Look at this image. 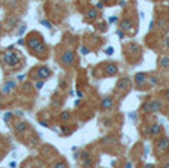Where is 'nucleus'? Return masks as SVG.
Returning <instances> with one entry per match:
<instances>
[{"mask_svg": "<svg viewBox=\"0 0 169 168\" xmlns=\"http://www.w3.org/2000/svg\"><path fill=\"white\" fill-rule=\"evenodd\" d=\"M25 43H27L28 51L36 57H42L45 54V51H46V46H45L42 37L39 36V33H33V36L30 34V37L25 40Z\"/></svg>", "mask_w": 169, "mask_h": 168, "instance_id": "f257e3e1", "label": "nucleus"}, {"mask_svg": "<svg viewBox=\"0 0 169 168\" xmlns=\"http://www.w3.org/2000/svg\"><path fill=\"white\" fill-rule=\"evenodd\" d=\"M3 61H5L9 67H16V65L19 64V61H21V57H19L16 52H13V49H9V51L5 52Z\"/></svg>", "mask_w": 169, "mask_h": 168, "instance_id": "f03ea898", "label": "nucleus"}, {"mask_svg": "<svg viewBox=\"0 0 169 168\" xmlns=\"http://www.w3.org/2000/svg\"><path fill=\"white\" fill-rule=\"evenodd\" d=\"M162 109V101L160 100H151V101H147V103H144L142 104V112H146V113H156Z\"/></svg>", "mask_w": 169, "mask_h": 168, "instance_id": "7ed1b4c3", "label": "nucleus"}, {"mask_svg": "<svg viewBox=\"0 0 169 168\" xmlns=\"http://www.w3.org/2000/svg\"><path fill=\"white\" fill-rule=\"evenodd\" d=\"M61 63H62V65H65V67H71V65L76 63V55H74V52L71 51V49H67V51L61 55Z\"/></svg>", "mask_w": 169, "mask_h": 168, "instance_id": "20e7f679", "label": "nucleus"}, {"mask_svg": "<svg viewBox=\"0 0 169 168\" xmlns=\"http://www.w3.org/2000/svg\"><path fill=\"white\" fill-rule=\"evenodd\" d=\"M34 71H36V73H34V79H43V80H46V79H49L52 76L51 68H47V67H39Z\"/></svg>", "mask_w": 169, "mask_h": 168, "instance_id": "39448f33", "label": "nucleus"}, {"mask_svg": "<svg viewBox=\"0 0 169 168\" xmlns=\"http://www.w3.org/2000/svg\"><path fill=\"white\" fill-rule=\"evenodd\" d=\"M13 130L16 134H24L25 131H28V124L25 121H22V119H18V121L13 124Z\"/></svg>", "mask_w": 169, "mask_h": 168, "instance_id": "423d86ee", "label": "nucleus"}, {"mask_svg": "<svg viewBox=\"0 0 169 168\" xmlns=\"http://www.w3.org/2000/svg\"><path fill=\"white\" fill-rule=\"evenodd\" d=\"M156 149H157V152H166L169 149V138L168 137H160L156 143Z\"/></svg>", "mask_w": 169, "mask_h": 168, "instance_id": "0eeeda50", "label": "nucleus"}, {"mask_svg": "<svg viewBox=\"0 0 169 168\" xmlns=\"http://www.w3.org/2000/svg\"><path fill=\"white\" fill-rule=\"evenodd\" d=\"M114 107V100L110 95H105V97L101 100V109L103 110H111Z\"/></svg>", "mask_w": 169, "mask_h": 168, "instance_id": "6e6552de", "label": "nucleus"}, {"mask_svg": "<svg viewBox=\"0 0 169 168\" xmlns=\"http://www.w3.org/2000/svg\"><path fill=\"white\" fill-rule=\"evenodd\" d=\"M147 80H148V76L146 73H136L135 75V83H136L138 88H141L142 85H146Z\"/></svg>", "mask_w": 169, "mask_h": 168, "instance_id": "1a4fd4ad", "label": "nucleus"}, {"mask_svg": "<svg viewBox=\"0 0 169 168\" xmlns=\"http://www.w3.org/2000/svg\"><path fill=\"white\" fill-rule=\"evenodd\" d=\"M15 88H16V82L9 80V82H6V83L2 86V94H3V95H8V94H11Z\"/></svg>", "mask_w": 169, "mask_h": 168, "instance_id": "9d476101", "label": "nucleus"}, {"mask_svg": "<svg viewBox=\"0 0 169 168\" xmlns=\"http://www.w3.org/2000/svg\"><path fill=\"white\" fill-rule=\"evenodd\" d=\"M120 28H122L123 31H126V33H131L134 30V24H132L131 19H122L120 21Z\"/></svg>", "mask_w": 169, "mask_h": 168, "instance_id": "9b49d317", "label": "nucleus"}, {"mask_svg": "<svg viewBox=\"0 0 169 168\" xmlns=\"http://www.w3.org/2000/svg\"><path fill=\"white\" fill-rule=\"evenodd\" d=\"M104 71H105L107 76H114L117 73V65L114 63H108V64L104 65Z\"/></svg>", "mask_w": 169, "mask_h": 168, "instance_id": "f8f14e48", "label": "nucleus"}, {"mask_svg": "<svg viewBox=\"0 0 169 168\" xmlns=\"http://www.w3.org/2000/svg\"><path fill=\"white\" fill-rule=\"evenodd\" d=\"M129 86V79L128 78H123V79H120L116 85V91H125L126 88Z\"/></svg>", "mask_w": 169, "mask_h": 168, "instance_id": "ddd939ff", "label": "nucleus"}, {"mask_svg": "<svg viewBox=\"0 0 169 168\" xmlns=\"http://www.w3.org/2000/svg\"><path fill=\"white\" fill-rule=\"evenodd\" d=\"M159 65L162 68H169V57L168 55H160L159 57Z\"/></svg>", "mask_w": 169, "mask_h": 168, "instance_id": "4468645a", "label": "nucleus"}, {"mask_svg": "<svg viewBox=\"0 0 169 168\" xmlns=\"http://www.w3.org/2000/svg\"><path fill=\"white\" fill-rule=\"evenodd\" d=\"M162 132V127L159 124H153L150 127V135H159Z\"/></svg>", "mask_w": 169, "mask_h": 168, "instance_id": "2eb2a0df", "label": "nucleus"}, {"mask_svg": "<svg viewBox=\"0 0 169 168\" xmlns=\"http://www.w3.org/2000/svg\"><path fill=\"white\" fill-rule=\"evenodd\" d=\"M86 16H88V19L95 21L96 18H98V9H89L88 14H86Z\"/></svg>", "mask_w": 169, "mask_h": 168, "instance_id": "dca6fc26", "label": "nucleus"}, {"mask_svg": "<svg viewBox=\"0 0 169 168\" xmlns=\"http://www.w3.org/2000/svg\"><path fill=\"white\" fill-rule=\"evenodd\" d=\"M147 83H148L150 86H157V85L160 83V79H159L157 76H154V75H151V76L148 78V80H147Z\"/></svg>", "mask_w": 169, "mask_h": 168, "instance_id": "f3484780", "label": "nucleus"}, {"mask_svg": "<svg viewBox=\"0 0 169 168\" xmlns=\"http://www.w3.org/2000/svg\"><path fill=\"white\" fill-rule=\"evenodd\" d=\"M92 165H93V161L91 159V156L86 158V159H83V162H82V167H83V168H91Z\"/></svg>", "mask_w": 169, "mask_h": 168, "instance_id": "a211bd4d", "label": "nucleus"}, {"mask_svg": "<svg viewBox=\"0 0 169 168\" xmlns=\"http://www.w3.org/2000/svg\"><path fill=\"white\" fill-rule=\"evenodd\" d=\"M54 168H68V164L65 161H58L54 164Z\"/></svg>", "mask_w": 169, "mask_h": 168, "instance_id": "6ab92c4d", "label": "nucleus"}, {"mask_svg": "<svg viewBox=\"0 0 169 168\" xmlns=\"http://www.w3.org/2000/svg\"><path fill=\"white\" fill-rule=\"evenodd\" d=\"M43 85H45V80H43V79H39V80L36 82V85H34V88H36L37 91H40V89L43 88Z\"/></svg>", "mask_w": 169, "mask_h": 168, "instance_id": "aec40b11", "label": "nucleus"}, {"mask_svg": "<svg viewBox=\"0 0 169 168\" xmlns=\"http://www.w3.org/2000/svg\"><path fill=\"white\" fill-rule=\"evenodd\" d=\"M42 24H43V26H45L46 28H49V30L52 28V24H51L49 21H47V19H43V21H42Z\"/></svg>", "mask_w": 169, "mask_h": 168, "instance_id": "412c9836", "label": "nucleus"}, {"mask_svg": "<svg viewBox=\"0 0 169 168\" xmlns=\"http://www.w3.org/2000/svg\"><path fill=\"white\" fill-rule=\"evenodd\" d=\"M12 117H13V115H12V113H5V116H3V119H5L6 122L12 121Z\"/></svg>", "mask_w": 169, "mask_h": 168, "instance_id": "4be33fe9", "label": "nucleus"}, {"mask_svg": "<svg viewBox=\"0 0 169 168\" xmlns=\"http://www.w3.org/2000/svg\"><path fill=\"white\" fill-rule=\"evenodd\" d=\"M68 117H70V113H68V112H64V113L61 115V119H62V121H68Z\"/></svg>", "mask_w": 169, "mask_h": 168, "instance_id": "5701e85b", "label": "nucleus"}, {"mask_svg": "<svg viewBox=\"0 0 169 168\" xmlns=\"http://www.w3.org/2000/svg\"><path fill=\"white\" fill-rule=\"evenodd\" d=\"M117 36H119V37H120V39H123V37H125V36H126V31H123V30H122V28H120V30H119V31H117Z\"/></svg>", "mask_w": 169, "mask_h": 168, "instance_id": "b1692460", "label": "nucleus"}, {"mask_svg": "<svg viewBox=\"0 0 169 168\" xmlns=\"http://www.w3.org/2000/svg\"><path fill=\"white\" fill-rule=\"evenodd\" d=\"M15 22H18V19H16V18H11V19H9V27H13V26H16Z\"/></svg>", "mask_w": 169, "mask_h": 168, "instance_id": "393cba45", "label": "nucleus"}, {"mask_svg": "<svg viewBox=\"0 0 169 168\" xmlns=\"http://www.w3.org/2000/svg\"><path fill=\"white\" fill-rule=\"evenodd\" d=\"M163 45H165V48H166V49H169V36H168V37H165Z\"/></svg>", "mask_w": 169, "mask_h": 168, "instance_id": "a878e982", "label": "nucleus"}, {"mask_svg": "<svg viewBox=\"0 0 169 168\" xmlns=\"http://www.w3.org/2000/svg\"><path fill=\"white\" fill-rule=\"evenodd\" d=\"M80 158H82V159H86V158H89V153H88V152H82V153H80Z\"/></svg>", "mask_w": 169, "mask_h": 168, "instance_id": "bb28decb", "label": "nucleus"}, {"mask_svg": "<svg viewBox=\"0 0 169 168\" xmlns=\"http://www.w3.org/2000/svg\"><path fill=\"white\" fill-rule=\"evenodd\" d=\"M24 30H25V26L22 24V26H21V28L18 30V34H22V33H24Z\"/></svg>", "mask_w": 169, "mask_h": 168, "instance_id": "cd10ccee", "label": "nucleus"}, {"mask_svg": "<svg viewBox=\"0 0 169 168\" xmlns=\"http://www.w3.org/2000/svg\"><path fill=\"white\" fill-rule=\"evenodd\" d=\"M108 21H110V22H117V21H119V18H117V16H111Z\"/></svg>", "mask_w": 169, "mask_h": 168, "instance_id": "c85d7f7f", "label": "nucleus"}, {"mask_svg": "<svg viewBox=\"0 0 169 168\" xmlns=\"http://www.w3.org/2000/svg\"><path fill=\"white\" fill-rule=\"evenodd\" d=\"M154 24H156L154 21H151V22H150V27H148V30H150V31H151V30H154Z\"/></svg>", "mask_w": 169, "mask_h": 168, "instance_id": "c756f323", "label": "nucleus"}, {"mask_svg": "<svg viewBox=\"0 0 169 168\" xmlns=\"http://www.w3.org/2000/svg\"><path fill=\"white\" fill-rule=\"evenodd\" d=\"M105 54H107V55H111V54H113V48H108V49H105Z\"/></svg>", "mask_w": 169, "mask_h": 168, "instance_id": "7c9ffc66", "label": "nucleus"}, {"mask_svg": "<svg viewBox=\"0 0 169 168\" xmlns=\"http://www.w3.org/2000/svg\"><path fill=\"white\" fill-rule=\"evenodd\" d=\"M96 9H104V3H103V2L98 3V5H96Z\"/></svg>", "mask_w": 169, "mask_h": 168, "instance_id": "2f4dec72", "label": "nucleus"}, {"mask_svg": "<svg viewBox=\"0 0 169 168\" xmlns=\"http://www.w3.org/2000/svg\"><path fill=\"white\" fill-rule=\"evenodd\" d=\"M165 100H166V101H169V89L165 92Z\"/></svg>", "mask_w": 169, "mask_h": 168, "instance_id": "473e14b6", "label": "nucleus"}, {"mask_svg": "<svg viewBox=\"0 0 169 168\" xmlns=\"http://www.w3.org/2000/svg\"><path fill=\"white\" fill-rule=\"evenodd\" d=\"M62 131H64V134H70V128H67V127H64Z\"/></svg>", "mask_w": 169, "mask_h": 168, "instance_id": "72a5a7b5", "label": "nucleus"}, {"mask_svg": "<svg viewBox=\"0 0 169 168\" xmlns=\"http://www.w3.org/2000/svg\"><path fill=\"white\" fill-rule=\"evenodd\" d=\"M88 52H89V51H88V49H86V48L83 46V48H82V54H88Z\"/></svg>", "mask_w": 169, "mask_h": 168, "instance_id": "f704fd0d", "label": "nucleus"}, {"mask_svg": "<svg viewBox=\"0 0 169 168\" xmlns=\"http://www.w3.org/2000/svg\"><path fill=\"white\" fill-rule=\"evenodd\" d=\"M22 43H25V40H24V39H19V40H18V45H22Z\"/></svg>", "mask_w": 169, "mask_h": 168, "instance_id": "c9c22d12", "label": "nucleus"}, {"mask_svg": "<svg viewBox=\"0 0 169 168\" xmlns=\"http://www.w3.org/2000/svg\"><path fill=\"white\" fill-rule=\"evenodd\" d=\"M144 168H154V165H151V164H147V165L144 167Z\"/></svg>", "mask_w": 169, "mask_h": 168, "instance_id": "e433bc0d", "label": "nucleus"}, {"mask_svg": "<svg viewBox=\"0 0 169 168\" xmlns=\"http://www.w3.org/2000/svg\"><path fill=\"white\" fill-rule=\"evenodd\" d=\"M77 95H79V97L82 98V97H83V92H82V91H77Z\"/></svg>", "mask_w": 169, "mask_h": 168, "instance_id": "4c0bfd02", "label": "nucleus"}, {"mask_svg": "<svg viewBox=\"0 0 169 168\" xmlns=\"http://www.w3.org/2000/svg\"><path fill=\"white\" fill-rule=\"evenodd\" d=\"M126 168H132V164H131V162H129V164H128V165H126Z\"/></svg>", "mask_w": 169, "mask_h": 168, "instance_id": "58836bf2", "label": "nucleus"}, {"mask_svg": "<svg viewBox=\"0 0 169 168\" xmlns=\"http://www.w3.org/2000/svg\"><path fill=\"white\" fill-rule=\"evenodd\" d=\"M162 168H169V164H165V165H163Z\"/></svg>", "mask_w": 169, "mask_h": 168, "instance_id": "ea45409f", "label": "nucleus"}, {"mask_svg": "<svg viewBox=\"0 0 169 168\" xmlns=\"http://www.w3.org/2000/svg\"><path fill=\"white\" fill-rule=\"evenodd\" d=\"M2 30H3V28H2V24H0V33H2Z\"/></svg>", "mask_w": 169, "mask_h": 168, "instance_id": "a19ab883", "label": "nucleus"}, {"mask_svg": "<svg viewBox=\"0 0 169 168\" xmlns=\"http://www.w3.org/2000/svg\"><path fill=\"white\" fill-rule=\"evenodd\" d=\"M103 2H107V0H103Z\"/></svg>", "mask_w": 169, "mask_h": 168, "instance_id": "79ce46f5", "label": "nucleus"}]
</instances>
